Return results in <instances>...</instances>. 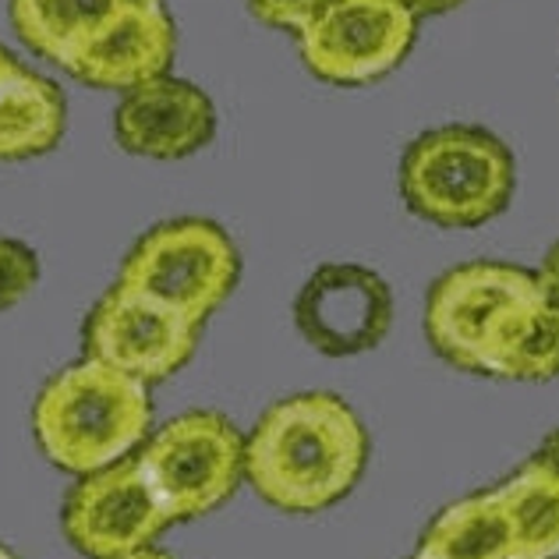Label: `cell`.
Returning a JSON list of instances; mask_svg holds the SVG:
<instances>
[{
  "mask_svg": "<svg viewBox=\"0 0 559 559\" xmlns=\"http://www.w3.org/2000/svg\"><path fill=\"white\" fill-rule=\"evenodd\" d=\"M238 276L241 255L230 234L213 219L185 216L145 230L124 255L117 280L202 326L230 298Z\"/></svg>",
  "mask_w": 559,
  "mask_h": 559,
  "instance_id": "cell-5",
  "label": "cell"
},
{
  "mask_svg": "<svg viewBox=\"0 0 559 559\" xmlns=\"http://www.w3.org/2000/svg\"><path fill=\"white\" fill-rule=\"evenodd\" d=\"M178 53V28L164 0H128L64 64L71 79L93 90H135L159 75H170Z\"/></svg>",
  "mask_w": 559,
  "mask_h": 559,
  "instance_id": "cell-11",
  "label": "cell"
},
{
  "mask_svg": "<svg viewBox=\"0 0 559 559\" xmlns=\"http://www.w3.org/2000/svg\"><path fill=\"white\" fill-rule=\"evenodd\" d=\"M538 461H546L556 475H559V429H552L546 439H542V447H538V453H535Z\"/></svg>",
  "mask_w": 559,
  "mask_h": 559,
  "instance_id": "cell-21",
  "label": "cell"
},
{
  "mask_svg": "<svg viewBox=\"0 0 559 559\" xmlns=\"http://www.w3.org/2000/svg\"><path fill=\"white\" fill-rule=\"evenodd\" d=\"M121 150L145 159H185L216 135V107L199 85L159 75L128 90L114 110Z\"/></svg>",
  "mask_w": 559,
  "mask_h": 559,
  "instance_id": "cell-12",
  "label": "cell"
},
{
  "mask_svg": "<svg viewBox=\"0 0 559 559\" xmlns=\"http://www.w3.org/2000/svg\"><path fill=\"white\" fill-rule=\"evenodd\" d=\"M538 276H542V284H546V290L556 298V305H559V241L549 248L546 259H542Z\"/></svg>",
  "mask_w": 559,
  "mask_h": 559,
  "instance_id": "cell-20",
  "label": "cell"
},
{
  "mask_svg": "<svg viewBox=\"0 0 559 559\" xmlns=\"http://www.w3.org/2000/svg\"><path fill=\"white\" fill-rule=\"evenodd\" d=\"M418 552L436 559H513V527L499 492L485 489L439 510L421 532Z\"/></svg>",
  "mask_w": 559,
  "mask_h": 559,
  "instance_id": "cell-14",
  "label": "cell"
},
{
  "mask_svg": "<svg viewBox=\"0 0 559 559\" xmlns=\"http://www.w3.org/2000/svg\"><path fill=\"white\" fill-rule=\"evenodd\" d=\"M61 524L82 556L117 559L153 546V538L174 521L142 478L139 461L121 457L71 485L61 507Z\"/></svg>",
  "mask_w": 559,
  "mask_h": 559,
  "instance_id": "cell-9",
  "label": "cell"
},
{
  "mask_svg": "<svg viewBox=\"0 0 559 559\" xmlns=\"http://www.w3.org/2000/svg\"><path fill=\"white\" fill-rule=\"evenodd\" d=\"M396 4H404L415 19H429V14H447L453 8H461L464 0H396Z\"/></svg>",
  "mask_w": 559,
  "mask_h": 559,
  "instance_id": "cell-19",
  "label": "cell"
},
{
  "mask_svg": "<svg viewBox=\"0 0 559 559\" xmlns=\"http://www.w3.org/2000/svg\"><path fill=\"white\" fill-rule=\"evenodd\" d=\"M407 210L447 230L489 224L513 195V156L485 128L447 124L407 145L401 159Z\"/></svg>",
  "mask_w": 559,
  "mask_h": 559,
  "instance_id": "cell-4",
  "label": "cell"
},
{
  "mask_svg": "<svg viewBox=\"0 0 559 559\" xmlns=\"http://www.w3.org/2000/svg\"><path fill=\"white\" fill-rule=\"evenodd\" d=\"M411 559H436V556H425V552H415V556H411Z\"/></svg>",
  "mask_w": 559,
  "mask_h": 559,
  "instance_id": "cell-25",
  "label": "cell"
},
{
  "mask_svg": "<svg viewBox=\"0 0 559 559\" xmlns=\"http://www.w3.org/2000/svg\"><path fill=\"white\" fill-rule=\"evenodd\" d=\"M425 336L453 369L510 379H559V305L532 270L464 262L425 301Z\"/></svg>",
  "mask_w": 559,
  "mask_h": 559,
  "instance_id": "cell-1",
  "label": "cell"
},
{
  "mask_svg": "<svg viewBox=\"0 0 559 559\" xmlns=\"http://www.w3.org/2000/svg\"><path fill=\"white\" fill-rule=\"evenodd\" d=\"M139 471L170 521L227 503L245 478V436L219 411H185L145 436Z\"/></svg>",
  "mask_w": 559,
  "mask_h": 559,
  "instance_id": "cell-6",
  "label": "cell"
},
{
  "mask_svg": "<svg viewBox=\"0 0 559 559\" xmlns=\"http://www.w3.org/2000/svg\"><path fill=\"white\" fill-rule=\"evenodd\" d=\"M39 284V259L25 241L0 238V312H8Z\"/></svg>",
  "mask_w": 559,
  "mask_h": 559,
  "instance_id": "cell-17",
  "label": "cell"
},
{
  "mask_svg": "<svg viewBox=\"0 0 559 559\" xmlns=\"http://www.w3.org/2000/svg\"><path fill=\"white\" fill-rule=\"evenodd\" d=\"M128 0H8L11 28L28 50L64 68L75 50Z\"/></svg>",
  "mask_w": 559,
  "mask_h": 559,
  "instance_id": "cell-15",
  "label": "cell"
},
{
  "mask_svg": "<svg viewBox=\"0 0 559 559\" xmlns=\"http://www.w3.org/2000/svg\"><path fill=\"white\" fill-rule=\"evenodd\" d=\"M153 425L150 386L96 358H82L43 382L33 432L47 461L71 475H93L128 457Z\"/></svg>",
  "mask_w": 559,
  "mask_h": 559,
  "instance_id": "cell-3",
  "label": "cell"
},
{
  "mask_svg": "<svg viewBox=\"0 0 559 559\" xmlns=\"http://www.w3.org/2000/svg\"><path fill=\"white\" fill-rule=\"evenodd\" d=\"M369 432L336 393H294L270 404L245 436V478L284 513H319L355 489Z\"/></svg>",
  "mask_w": 559,
  "mask_h": 559,
  "instance_id": "cell-2",
  "label": "cell"
},
{
  "mask_svg": "<svg viewBox=\"0 0 559 559\" xmlns=\"http://www.w3.org/2000/svg\"><path fill=\"white\" fill-rule=\"evenodd\" d=\"M117 559H174L170 552L164 549H153V546H145V549H135V552H128V556H117Z\"/></svg>",
  "mask_w": 559,
  "mask_h": 559,
  "instance_id": "cell-22",
  "label": "cell"
},
{
  "mask_svg": "<svg viewBox=\"0 0 559 559\" xmlns=\"http://www.w3.org/2000/svg\"><path fill=\"white\" fill-rule=\"evenodd\" d=\"M510 513L513 559H559V475L538 457H527L496 485Z\"/></svg>",
  "mask_w": 559,
  "mask_h": 559,
  "instance_id": "cell-16",
  "label": "cell"
},
{
  "mask_svg": "<svg viewBox=\"0 0 559 559\" xmlns=\"http://www.w3.org/2000/svg\"><path fill=\"white\" fill-rule=\"evenodd\" d=\"M418 19L396 0H333L298 33L305 68L330 85H369L404 64Z\"/></svg>",
  "mask_w": 559,
  "mask_h": 559,
  "instance_id": "cell-7",
  "label": "cell"
},
{
  "mask_svg": "<svg viewBox=\"0 0 559 559\" xmlns=\"http://www.w3.org/2000/svg\"><path fill=\"white\" fill-rule=\"evenodd\" d=\"M64 93L50 79L19 64L0 82V159H33L57 150L64 139Z\"/></svg>",
  "mask_w": 559,
  "mask_h": 559,
  "instance_id": "cell-13",
  "label": "cell"
},
{
  "mask_svg": "<svg viewBox=\"0 0 559 559\" xmlns=\"http://www.w3.org/2000/svg\"><path fill=\"white\" fill-rule=\"evenodd\" d=\"M294 326L326 358H355L379 347L393 326V290L376 270L326 262L294 298Z\"/></svg>",
  "mask_w": 559,
  "mask_h": 559,
  "instance_id": "cell-10",
  "label": "cell"
},
{
  "mask_svg": "<svg viewBox=\"0 0 559 559\" xmlns=\"http://www.w3.org/2000/svg\"><path fill=\"white\" fill-rule=\"evenodd\" d=\"M330 4L333 0H248V11H252L262 25L287 28V33L298 36L301 28Z\"/></svg>",
  "mask_w": 559,
  "mask_h": 559,
  "instance_id": "cell-18",
  "label": "cell"
},
{
  "mask_svg": "<svg viewBox=\"0 0 559 559\" xmlns=\"http://www.w3.org/2000/svg\"><path fill=\"white\" fill-rule=\"evenodd\" d=\"M0 559H19V556H14L11 549H4V546H0Z\"/></svg>",
  "mask_w": 559,
  "mask_h": 559,
  "instance_id": "cell-24",
  "label": "cell"
},
{
  "mask_svg": "<svg viewBox=\"0 0 559 559\" xmlns=\"http://www.w3.org/2000/svg\"><path fill=\"white\" fill-rule=\"evenodd\" d=\"M19 71V61H14V53L0 47V82H4L8 75H14Z\"/></svg>",
  "mask_w": 559,
  "mask_h": 559,
  "instance_id": "cell-23",
  "label": "cell"
},
{
  "mask_svg": "<svg viewBox=\"0 0 559 559\" xmlns=\"http://www.w3.org/2000/svg\"><path fill=\"white\" fill-rule=\"evenodd\" d=\"M199 330L202 326L156 301L153 294L117 280L85 316L82 344L85 358H96L150 386L185 369L199 347Z\"/></svg>",
  "mask_w": 559,
  "mask_h": 559,
  "instance_id": "cell-8",
  "label": "cell"
}]
</instances>
